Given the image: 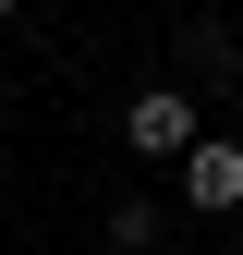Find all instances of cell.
I'll list each match as a JSON object with an SVG mask.
<instances>
[{
	"instance_id": "1",
	"label": "cell",
	"mask_w": 243,
	"mask_h": 255,
	"mask_svg": "<svg viewBox=\"0 0 243 255\" xmlns=\"http://www.w3.org/2000/svg\"><path fill=\"white\" fill-rule=\"evenodd\" d=\"M195 146H207V110L182 98V85H146V98H122V158H170V170H182Z\"/></svg>"
},
{
	"instance_id": "2",
	"label": "cell",
	"mask_w": 243,
	"mask_h": 255,
	"mask_svg": "<svg viewBox=\"0 0 243 255\" xmlns=\"http://www.w3.org/2000/svg\"><path fill=\"white\" fill-rule=\"evenodd\" d=\"M182 207L195 219H243V146L231 134H207L195 158H182Z\"/></svg>"
},
{
	"instance_id": "3",
	"label": "cell",
	"mask_w": 243,
	"mask_h": 255,
	"mask_svg": "<svg viewBox=\"0 0 243 255\" xmlns=\"http://www.w3.org/2000/svg\"><path fill=\"white\" fill-rule=\"evenodd\" d=\"M110 243H122V255H158V207L122 195V207H110Z\"/></svg>"
},
{
	"instance_id": "4",
	"label": "cell",
	"mask_w": 243,
	"mask_h": 255,
	"mask_svg": "<svg viewBox=\"0 0 243 255\" xmlns=\"http://www.w3.org/2000/svg\"><path fill=\"white\" fill-rule=\"evenodd\" d=\"M182 61H195V73H219V85H231V73H243V49H231V37H219V24H195V37H182Z\"/></svg>"
},
{
	"instance_id": "5",
	"label": "cell",
	"mask_w": 243,
	"mask_h": 255,
	"mask_svg": "<svg viewBox=\"0 0 243 255\" xmlns=\"http://www.w3.org/2000/svg\"><path fill=\"white\" fill-rule=\"evenodd\" d=\"M12 12H24V0H0V24H12Z\"/></svg>"
},
{
	"instance_id": "6",
	"label": "cell",
	"mask_w": 243,
	"mask_h": 255,
	"mask_svg": "<svg viewBox=\"0 0 243 255\" xmlns=\"http://www.w3.org/2000/svg\"><path fill=\"white\" fill-rule=\"evenodd\" d=\"M158 255H182V243H158Z\"/></svg>"
}]
</instances>
